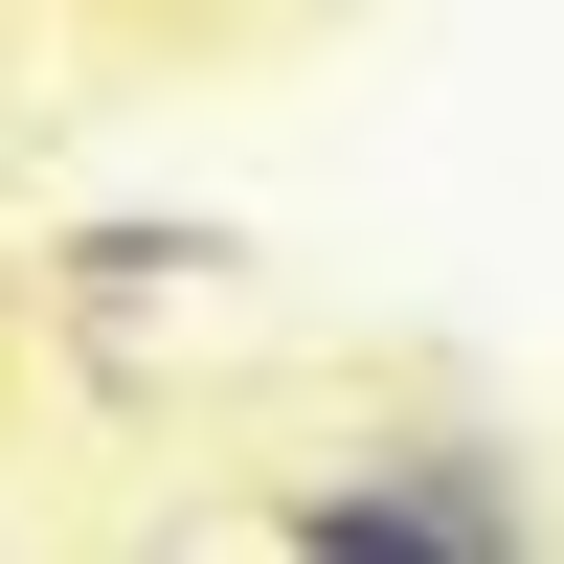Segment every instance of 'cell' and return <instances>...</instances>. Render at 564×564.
Returning a JSON list of instances; mask_svg holds the SVG:
<instances>
[{"instance_id": "cell-2", "label": "cell", "mask_w": 564, "mask_h": 564, "mask_svg": "<svg viewBox=\"0 0 564 564\" xmlns=\"http://www.w3.org/2000/svg\"><path fill=\"white\" fill-rule=\"evenodd\" d=\"M226 271V226H68V294L90 316H159V294H204Z\"/></svg>"}, {"instance_id": "cell-1", "label": "cell", "mask_w": 564, "mask_h": 564, "mask_svg": "<svg viewBox=\"0 0 564 564\" xmlns=\"http://www.w3.org/2000/svg\"><path fill=\"white\" fill-rule=\"evenodd\" d=\"M271 542H294V564H520L542 542V475L497 430H361L339 475L271 497Z\"/></svg>"}]
</instances>
